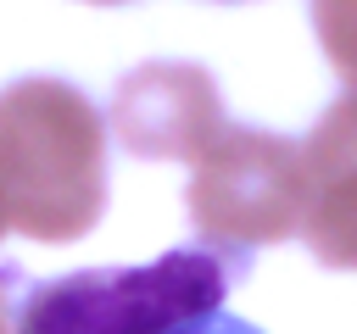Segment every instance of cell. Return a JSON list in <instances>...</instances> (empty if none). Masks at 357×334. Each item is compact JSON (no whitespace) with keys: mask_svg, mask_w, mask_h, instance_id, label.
I'll use <instances>...</instances> for the list:
<instances>
[{"mask_svg":"<svg viewBox=\"0 0 357 334\" xmlns=\"http://www.w3.org/2000/svg\"><path fill=\"white\" fill-rule=\"evenodd\" d=\"M89 6H128V0H89Z\"/></svg>","mask_w":357,"mask_h":334,"instance_id":"8fae6325","label":"cell"},{"mask_svg":"<svg viewBox=\"0 0 357 334\" xmlns=\"http://www.w3.org/2000/svg\"><path fill=\"white\" fill-rule=\"evenodd\" d=\"M6 234H11V223H6V200H0V239H6Z\"/></svg>","mask_w":357,"mask_h":334,"instance_id":"ba28073f","label":"cell"},{"mask_svg":"<svg viewBox=\"0 0 357 334\" xmlns=\"http://www.w3.org/2000/svg\"><path fill=\"white\" fill-rule=\"evenodd\" d=\"M312 33L346 89H357V0H312Z\"/></svg>","mask_w":357,"mask_h":334,"instance_id":"8992f818","label":"cell"},{"mask_svg":"<svg viewBox=\"0 0 357 334\" xmlns=\"http://www.w3.org/2000/svg\"><path fill=\"white\" fill-rule=\"evenodd\" d=\"M0 200L6 223L39 245L84 239L106 212V117L67 78L0 89Z\"/></svg>","mask_w":357,"mask_h":334,"instance_id":"6da1fadb","label":"cell"},{"mask_svg":"<svg viewBox=\"0 0 357 334\" xmlns=\"http://www.w3.org/2000/svg\"><path fill=\"white\" fill-rule=\"evenodd\" d=\"M190 223L212 250L251 256L301 228L307 206V156L301 139L223 122L218 139L190 161Z\"/></svg>","mask_w":357,"mask_h":334,"instance_id":"3957f363","label":"cell"},{"mask_svg":"<svg viewBox=\"0 0 357 334\" xmlns=\"http://www.w3.org/2000/svg\"><path fill=\"white\" fill-rule=\"evenodd\" d=\"M6 289H11V273H0V301H6Z\"/></svg>","mask_w":357,"mask_h":334,"instance_id":"9c48e42d","label":"cell"},{"mask_svg":"<svg viewBox=\"0 0 357 334\" xmlns=\"http://www.w3.org/2000/svg\"><path fill=\"white\" fill-rule=\"evenodd\" d=\"M245 256L184 245L139 267H84L28 284L11 334H178L223 312Z\"/></svg>","mask_w":357,"mask_h":334,"instance_id":"7a4b0ae2","label":"cell"},{"mask_svg":"<svg viewBox=\"0 0 357 334\" xmlns=\"http://www.w3.org/2000/svg\"><path fill=\"white\" fill-rule=\"evenodd\" d=\"M178 334H262V328L245 323V317H234V312H212V317H201V323H190Z\"/></svg>","mask_w":357,"mask_h":334,"instance_id":"52a82bcc","label":"cell"},{"mask_svg":"<svg viewBox=\"0 0 357 334\" xmlns=\"http://www.w3.org/2000/svg\"><path fill=\"white\" fill-rule=\"evenodd\" d=\"M307 156V206L301 239L324 267L357 273V89H346L301 139Z\"/></svg>","mask_w":357,"mask_h":334,"instance_id":"5b68a950","label":"cell"},{"mask_svg":"<svg viewBox=\"0 0 357 334\" xmlns=\"http://www.w3.org/2000/svg\"><path fill=\"white\" fill-rule=\"evenodd\" d=\"M223 122V95L195 61H145L112 95V134L145 161H195Z\"/></svg>","mask_w":357,"mask_h":334,"instance_id":"277c9868","label":"cell"},{"mask_svg":"<svg viewBox=\"0 0 357 334\" xmlns=\"http://www.w3.org/2000/svg\"><path fill=\"white\" fill-rule=\"evenodd\" d=\"M0 334H11V323H6V301H0Z\"/></svg>","mask_w":357,"mask_h":334,"instance_id":"30bf717a","label":"cell"}]
</instances>
